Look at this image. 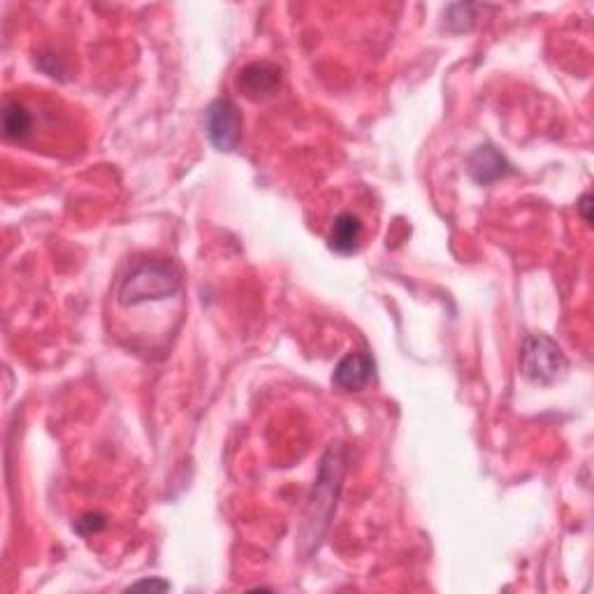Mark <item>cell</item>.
<instances>
[{"label":"cell","mask_w":594,"mask_h":594,"mask_svg":"<svg viewBox=\"0 0 594 594\" xmlns=\"http://www.w3.org/2000/svg\"><path fill=\"white\" fill-rule=\"evenodd\" d=\"M239 89L246 98L251 100H265L277 93L281 84V70L272 63H251L239 72L237 79Z\"/></svg>","instance_id":"obj_5"},{"label":"cell","mask_w":594,"mask_h":594,"mask_svg":"<svg viewBox=\"0 0 594 594\" xmlns=\"http://www.w3.org/2000/svg\"><path fill=\"white\" fill-rule=\"evenodd\" d=\"M140 588H149V590H170V583L168 581H140L133 585V590H140Z\"/></svg>","instance_id":"obj_10"},{"label":"cell","mask_w":594,"mask_h":594,"mask_svg":"<svg viewBox=\"0 0 594 594\" xmlns=\"http://www.w3.org/2000/svg\"><path fill=\"white\" fill-rule=\"evenodd\" d=\"M360 242H362V221L351 212L339 214L330 228L332 249L337 253H344V256H349V253L358 251Z\"/></svg>","instance_id":"obj_8"},{"label":"cell","mask_w":594,"mask_h":594,"mask_svg":"<svg viewBox=\"0 0 594 594\" xmlns=\"http://www.w3.org/2000/svg\"><path fill=\"white\" fill-rule=\"evenodd\" d=\"M181 293V272L170 260H140L130 267L128 277L121 281V307H142L149 302H163Z\"/></svg>","instance_id":"obj_1"},{"label":"cell","mask_w":594,"mask_h":594,"mask_svg":"<svg viewBox=\"0 0 594 594\" xmlns=\"http://www.w3.org/2000/svg\"><path fill=\"white\" fill-rule=\"evenodd\" d=\"M520 372L525 379L548 386V383L562 379L567 372V358L550 337L532 335L525 339L523 349H520Z\"/></svg>","instance_id":"obj_2"},{"label":"cell","mask_w":594,"mask_h":594,"mask_svg":"<svg viewBox=\"0 0 594 594\" xmlns=\"http://www.w3.org/2000/svg\"><path fill=\"white\" fill-rule=\"evenodd\" d=\"M35 119L31 107L17 98H7L3 107V133L10 142H26L33 135Z\"/></svg>","instance_id":"obj_7"},{"label":"cell","mask_w":594,"mask_h":594,"mask_svg":"<svg viewBox=\"0 0 594 594\" xmlns=\"http://www.w3.org/2000/svg\"><path fill=\"white\" fill-rule=\"evenodd\" d=\"M513 168L492 144L478 147L472 156H469V175L474 177L478 184H492V181L511 175Z\"/></svg>","instance_id":"obj_6"},{"label":"cell","mask_w":594,"mask_h":594,"mask_svg":"<svg viewBox=\"0 0 594 594\" xmlns=\"http://www.w3.org/2000/svg\"><path fill=\"white\" fill-rule=\"evenodd\" d=\"M205 128L212 144L219 151H235L242 142L244 119L239 107L230 98H221L207 110Z\"/></svg>","instance_id":"obj_3"},{"label":"cell","mask_w":594,"mask_h":594,"mask_svg":"<svg viewBox=\"0 0 594 594\" xmlns=\"http://www.w3.org/2000/svg\"><path fill=\"white\" fill-rule=\"evenodd\" d=\"M374 376V360L365 351H353L335 367L332 383L344 393H360Z\"/></svg>","instance_id":"obj_4"},{"label":"cell","mask_w":594,"mask_h":594,"mask_svg":"<svg viewBox=\"0 0 594 594\" xmlns=\"http://www.w3.org/2000/svg\"><path fill=\"white\" fill-rule=\"evenodd\" d=\"M77 525H89V530H86L84 534L89 536V534H93V532H100L103 530V525H105V520L100 518V516H86L84 520H79Z\"/></svg>","instance_id":"obj_9"}]
</instances>
